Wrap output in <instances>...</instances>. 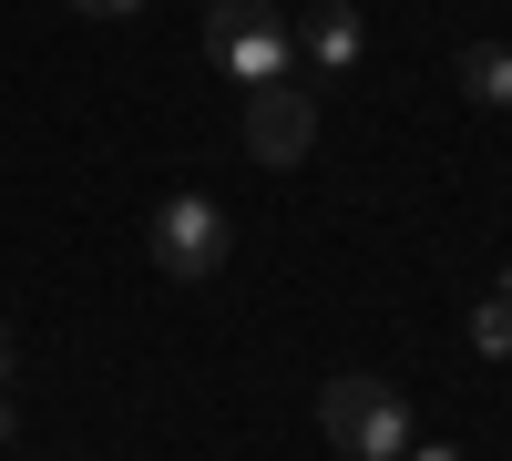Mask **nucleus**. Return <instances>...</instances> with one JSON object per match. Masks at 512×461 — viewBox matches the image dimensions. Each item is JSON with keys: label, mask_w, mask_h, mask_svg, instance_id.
Returning <instances> with one entry per match:
<instances>
[{"label": "nucleus", "mask_w": 512, "mask_h": 461, "mask_svg": "<svg viewBox=\"0 0 512 461\" xmlns=\"http://www.w3.org/2000/svg\"><path fill=\"white\" fill-rule=\"evenodd\" d=\"M11 431H21V410H11V400H0V441H11Z\"/></svg>", "instance_id": "11"}, {"label": "nucleus", "mask_w": 512, "mask_h": 461, "mask_svg": "<svg viewBox=\"0 0 512 461\" xmlns=\"http://www.w3.org/2000/svg\"><path fill=\"white\" fill-rule=\"evenodd\" d=\"M297 52H308V72H359L369 21L349 11V0H318V11H308V31H297Z\"/></svg>", "instance_id": "5"}, {"label": "nucleus", "mask_w": 512, "mask_h": 461, "mask_svg": "<svg viewBox=\"0 0 512 461\" xmlns=\"http://www.w3.org/2000/svg\"><path fill=\"white\" fill-rule=\"evenodd\" d=\"M400 461H461V451H451V441H410Z\"/></svg>", "instance_id": "9"}, {"label": "nucleus", "mask_w": 512, "mask_h": 461, "mask_svg": "<svg viewBox=\"0 0 512 461\" xmlns=\"http://www.w3.org/2000/svg\"><path fill=\"white\" fill-rule=\"evenodd\" d=\"M0 390H11V318H0Z\"/></svg>", "instance_id": "10"}, {"label": "nucleus", "mask_w": 512, "mask_h": 461, "mask_svg": "<svg viewBox=\"0 0 512 461\" xmlns=\"http://www.w3.org/2000/svg\"><path fill=\"white\" fill-rule=\"evenodd\" d=\"M472 349H482V359H512V308H502V298L472 308Z\"/></svg>", "instance_id": "7"}, {"label": "nucleus", "mask_w": 512, "mask_h": 461, "mask_svg": "<svg viewBox=\"0 0 512 461\" xmlns=\"http://www.w3.org/2000/svg\"><path fill=\"white\" fill-rule=\"evenodd\" d=\"M72 11H82V21H134L144 0H72Z\"/></svg>", "instance_id": "8"}, {"label": "nucleus", "mask_w": 512, "mask_h": 461, "mask_svg": "<svg viewBox=\"0 0 512 461\" xmlns=\"http://www.w3.org/2000/svg\"><path fill=\"white\" fill-rule=\"evenodd\" d=\"M461 93L472 103H512V52L502 41H472V52H461Z\"/></svg>", "instance_id": "6"}, {"label": "nucleus", "mask_w": 512, "mask_h": 461, "mask_svg": "<svg viewBox=\"0 0 512 461\" xmlns=\"http://www.w3.org/2000/svg\"><path fill=\"white\" fill-rule=\"evenodd\" d=\"M246 154L256 164H308L318 154V93H297V82L246 93Z\"/></svg>", "instance_id": "4"}, {"label": "nucleus", "mask_w": 512, "mask_h": 461, "mask_svg": "<svg viewBox=\"0 0 512 461\" xmlns=\"http://www.w3.org/2000/svg\"><path fill=\"white\" fill-rule=\"evenodd\" d=\"M318 431L349 461H400L410 451V400L390 380H369V369H338V380L318 390Z\"/></svg>", "instance_id": "2"}, {"label": "nucleus", "mask_w": 512, "mask_h": 461, "mask_svg": "<svg viewBox=\"0 0 512 461\" xmlns=\"http://www.w3.org/2000/svg\"><path fill=\"white\" fill-rule=\"evenodd\" d=\"M205 62L236 72L246 93H267V82L297 72V21L277 0H205Z\"/></svg>", "instance_id": "1"}, {"label": "nucleus", "mask_w": 512, "mask_h": 461, "mask_svg": "<svg viewBox=\"0 0 512 461\" xmlns=\"http://www.w3.org/2000/svg\"><path fill=\"white\" fill-rule=\"evenodd\" d=\"M492 298H502V308H512V267H502V287H492Z\"/></svg>", "instance_id": "12"}, {"label": "nucleus", "mask_w": 512, "mask_h": 461, "mask_svg": "<svg viewBox=\"0 0 512 461\" xmlns=\"http://www.w3.org/2000/svg\"><path fill=\"white\" fill-rule=\"evenodd\" d=\"M226 246H236V226H226V205L216 195H164L154 216H144V257L164 267V277H216L226 267Z\"/></svg>", "instance_id": "3"}]
</instances>
